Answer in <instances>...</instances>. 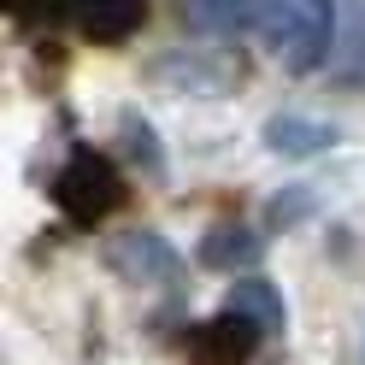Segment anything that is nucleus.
<instances>
[{"instance_id":"f257e3e1","label":"nucleus","mask_w":365,"mask_h":365,"mask_svg":"<svg viewBox=\"0 0 365 365\" xmlns=\"http://www.w3.org/2000/svg\"><path fill=\"white\" fill-rule=\"evenodd\" d=\"M336 24H341V12L330 0H277V6H265V18H259V41L283 59V71L312 77V71H324L336 59V48H341Z\"/></svg>"},{"instance_id":"f03ea898","label":"nucleus","mask_w":365,"mask_h":365,"mask_svg":"<svg viewBox=\"0 0 365 365\" xmlns=\"http://www.w3.org/2000/svg\"><path fill=\"white\" fill-rule=\"evenodd\" d=\"M48 195H53V207L65 212V224L95 230L101 218H112V212L130 200V182H124V171L112 165L106 153H95V148H71V159L53 171Z\"/></svg>"},{"instance_id":"7ed1b4c3","label":"nucleus","mask_w":365,"mask_h":365,"mask_svg":"<svg viewBox=\"0 0 365 365\" xmlns=\"http://www.w3.org/2000/svg\"><path fill=\"white\" fill-rule=\"evenodd\" d=\"M148 83L177 95H230V83H242V59L230 48H171L148 59Z\"/></svg>"},{"instance_id":"20e7f679","label":"nucleus","mask_w":365,"mask_h":365,"mask_svg":"<svg viewBox=\"0 0 365 365\" xmlns=\"http://www.w3.org/2000/svg\"><path fill=\"white\" fill-rule=\"evenodd\" d=\"M101 259H106L112 277H124V283H153V289H177L182 283V254L159 230H118L101 247Z\"/></svg>"},{"instance_id":"39448f33","label":"nucleus","mask_w":365,"mask_h":365,"mask_svg":"<svg viewBox=\"0 0 365 365\" xmlns=\"http://www.w3.org/2000/svg\"><path fill=\"white\" fill-rule=\"evenodd\" d=\"M259 341L265 336L247 318L218 312V318H200V324L182 330V365H247L259 354Z\"/></svg>"},{"instance_id":"423d86ee","label":"nucleus","mask_w":365,"mask_h":365,"mask_svg":"<svg viewBox=\"0 0 365 365\" xmlns=\"http://www.w3.org/2000/svg\"><path fill=\"white\" fill-rule=\"evenodd\" d=\"M53 18L77 24V36H88L95 48H118L148 24V6L142 0H88V6H53Z\"/></svg>"},{"instance_id":"0eeeda50","label":"nucleus","mask_w":365,"mask_h":365,"mask_svg":"<svg viewBox=\"0 0 365 365\" xmlns=\"http://www.w3.org/2000/svg\"><path fill=\"white\" fill-rule=\"evenodd\" d=\"M341 142V130L324 118H307V112H271L265 118V148L277 159H318Z\"/></svg>"},{"instance_id":"6e6552de","label":"nucleus","mask_w":365,"mask_h":365,"mask_svg":"<svg viewBox=\"0 0 365 365\" xmlns=\"http://www.w3.org/2000/svg\"><path fill=\"white\" fill-rule=\"evenodd\" d=\"M259 254H265V230H247V224H212L195 242V265L207 271H254Z\"/></svg>"},{"instance_id":"1a4fd4ad","label":"nucleus","mask_w":365,"mask_h":365,"mask_svg":"<svg viewBox=\"0 0 365 365\" xmlns=\"http://www.w3.org/2000/svg\"><path fill=\"white\" fill-rule=\"evenodd\" d=\"M224 312L247 318L259 336H283V318H289V307H283V294H277L271 277H236L230 294H224Z\"/></svg>"},{"instance_id":"9d476101","label":"nucleus","mask_w":365,"mask_h":365,"mask_svg":"<svg viewBox=\"0 0 365 365\" xmlns=\"http://www.w3.org/2000/svg\"><path fill=\"white\" fill-rule=\"evenodd\" d=\"M265 6H247V0H195L182 6V24L189 30H207L212 41H236L242 30H259Z\"/></svg>"},{"instance_id":"9b49d317","label":"nucleus","mask_w":365,"mask_h":365,"mask_svg":"<svg viewBox=\"0 0 365 365\" xmlns=\"http://www.w3.org/2000/svg\"><path fill=\"white\" fill-rule=\"evenodd\" d=\"M118 148H124V159H130V165L142 171L148 182L165 177V153H159V135H153V124H148L135 106H124V112H118Z\"/></svg>"},{"instance_id":"f8f14e48","label":"nucleus","mask_w":365,"mask_h":365,"mask_svg":"<svg viewBox=\"0 0 365 365\" xmlns=\"http://www.w3.org/2000/svg\"><path fill=\"white\" fill-rule=\"evenodd\" d=\"M318 207H324V200H318V189H312V182H283V189L265 200V236L301 230L307 218H318Z\"/></svg>"}]
</instances>
